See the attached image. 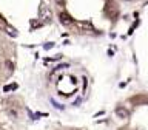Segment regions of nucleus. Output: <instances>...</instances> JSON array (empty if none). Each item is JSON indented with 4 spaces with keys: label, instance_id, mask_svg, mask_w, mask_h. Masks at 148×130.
Wrapping results in <instances>:
<instances>
[{
    "label": "nucleus",
    "instance_id": "nucleus-1",
    "mask_svg": "<svg viewBox=\"0 0 148 130\" xmlns=\"http://www.w3.org/2000/svg\"><path fill=\"white\" fill-rule=\"evenodd\" d=\"M39 19H42V23H49L51 19H53V12H51L49 8H46L45 5L40 6V12H39Z\"/></svg>",
    "mask_w": 148,
    "mask_h": 130
},
{
    "label": "nucleus",
    "instance_id": "nucleus-2",
    "mask_svg": "<svg viewBox=\"0 0 148 130\" xmlns=\"http://www.w3.org/2000/svg\"><path fill=\"white\" fill-rule=\"evenodd\" d=\"M59 20H60V23H63L65 26L73 25V19L69 17L66 12H60V14H59Z\"/></svg>",
    "mask_w": 148,
    "mask_h": 130
},
{
    "label": "nucleus",
    "instance_id": "nucleus-3",
    "mask_svg": "<svg viewBox=\"0 0 148 130\" xmlns=\"http://www.w3.org/2000/svg\"><path fill=\"white\" fill-rule=\"evenodd\" d=\"M116 115H117L119 118H122V119H127L130 116V111L125 109V107H117V109H116Z\"/></svg>",
    "mask_w": 148,
    "mask_h": 130
},
{
    "label": "nucleus",
    "instance_id": "nucleus-4",
    "mask_svg": "<svg viewBox=\"0 0 148 130\" xmlns=\"http://www.w3.org/2000/svg\"><path fill=\"white\" fill-rule=\"evenodd\" d=\"M16 88H17L16 84H9V85H5L3 90H5V91H9V90H16Z\"/></svg>",
    "mask_w": 148,
    "mask_h": 130
},
{
    "label": "nucleus",
    "instance_id": "nucleus-5",
    "mask_svg": "<svg viewBox=\"0 0 148 130\" xmlns=\"http://www.w3.org/2000/svg\"><path fill=\"white\" fill-rule=\"evenodd\" d=\"M8 115L11 116V118H17V111L16 110H8Z\"/></svg>",
    "mask_w": 148,
    "mask_h": 130
},
{
    "label": "nucleus",
    "instance_id": "nucleus-6",
    "mask_svg": "<svg viewBox=\"0 0 148 130\" xmlns=\"http://www.w3.org/2000/svg\"><path fill=\"white\" fill-rule=\"evenodd\" d=\"M6 30H8V32H9V34H12V36H17V31L14 30V28H9V26H6Z\"/></svg>",
    "mask_w": 148,
    "mask_h": 130
},
{
    "label": "nucleus",
    "instance_id": "nucleus-7",
    "mask_svg": "<svg viewBox=\"0 0 148 130\" xmlns=\"http://www.w3.org/2000/svg\"><path fill=\"white\" fill-rule=\"evenodd\" d=\"M6 67H8L9 70H12V68H14V65L11 64V60H6Z\"/></svg>",
    "mask_w": 148,
    "mask_h": 130
},
{
    "label": "nucleus",
    "instance_id": "nucleus-8",
    "mask_svg": "<svg viewBox=\"0 0 148 130\" xmlns=\"http://www.w3.org/2000/svg\"><path fill=\"white\" fill-rule=\"evenodd\" d=\"M53 46H54V44H51V42H49V44L45 45V50H49V48H53Z\"/></svg>",
    "mask_w": 148,
    "mask_h": 130
},
{
    "label": "nucleus",
    "instance_id": "nucleus-9",
    "mask_svg": "<svg viewBox=\"0 0 148 130\" xmlns=\"http://www.w3.org/2000/svg\"><path fill=\"white\" fill-rule=\"evenodd\" d=\"M57 2V5H63V0H56Z\"/></svg>",
    "mask_w": 148,
    "mask_h": 130
},
{
    "label": "nucleus",
    "instance_id": "nucleus-10",
    "mask_svg": "<svg viewBox=\"0 0 148 130\" xmlns=\"http://www.w3.org/2000/svg\"><path fill=\"white\" fill-rule=\"evenodd\" d=\"M125 2H131V0H125Z\"/></svg>",
    "mask_w": 148,
    "mask_h": 130
}]
</instances>
